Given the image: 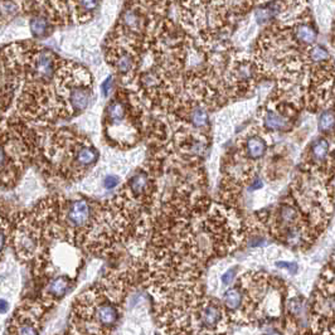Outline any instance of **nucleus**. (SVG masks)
I'll list each match as a JSON object with an SVG mask.
<instances>
[{
	"label": "nucleus",
	"mask_w": 335,
	"mask_h": 335,
	"mask_svg": "<svg viewBox=\"0 0 335 335\" xmlns=\"http://www.w3.org/2000/svg\"><path fill=\"white\" fill-rule=\"evenodd\" d=\"M122 278L100 283L77 299L72 312L73 335H107L120 319L125 298Z\"/></svg>",
	"instance_id": "1"
},
{
	"label": "nucleus",
	"mask_w": 335,
	"mask_h": 335,
	"mask_svg": "<svg viewBox=\"0 0 335 335\" xmlns=\"http://www.w3.org/2000/svg\"><path fill=\"white\" fill-rule=\"evenodd\" d=\"M43 304L27 301L23 307L15 311L8 335H39L41 333V318L43 315Z\"/></svg>",
	"instance_id": "2"
},
{
	"label": "nucleus",
	"mask_w": 335,
	"mask_h": 335,
	"mask_svg": "<svg viewBox=\"0 0 335 335\" xmlns=\"http://www.w3.org/2000/svg\"><path fill=\"white\" fill-rule=\"evenodd\" d=\"M72 279L70 275H58L48 279L42 287V300L43 305H52L62 300L72 287Z\"/></svg>",
	"instance_id": "3"
},
{
	"label": "nucleus",
	"mask_w": 335,
	"mask_h": 335,
	"mask_svg": "<svg viewBox=\"0 0 335 335\" xmlns=\"http://www.w3.org/2000/svg\"><path fill=\"white\" fill-rule=\"evenodd\" d=\"M243 303V292L238 285L232 286L223 294L222 304L224 305L225 310L231 315H236L242 307Z\"/></svg>",
	"instance_id": "4"
},
{
	"label": "nucleus",
	"mask_w": 335,
	"mask_h": 335,
	"mask_svg": "<svg viewBox=\"0 0 335 335\" xmlns=\"http://www.w3.org/2000/svg\"><path fill=\"white\" fill-rule=\"evenodd\" d=\"M246 154L250 159L257 160L261 159L266 153L267 145H266L265 140L258 138V136H251L246 141Z\"/></svg>",
	"instance_id": "5"
},
{
	"label": "nucleus",
	"mask_w": 335,
	"mask_h": 335,
	"mask_svg": "<svg viewBox=\"0 0 335 335\" xmlns=\"http://www.w3.org/2000/svg\"><path fill=\"white\" fill-rule=\"evenodd\" d=\"M289 120H286L280 113L275 112V111H267L263 116V126L267 130L272 131H281L285 130L289 127Z\"/></svg>",
	"instance_id": "6"
},
{
	"label": "nucleus",
	"mask_w": 335,
	"mask_h": 335,
	"mask_svg": "<svg viewBox=\"0 0 335 335\" xmlns=\"http://www.w3.org/2000/svg\"><path fill=\"white\" fill-rule=\"evenodd\" d=\"M113 66L120 75L126 76L133 72L134 67H135V59H134L133 55L126 51H122L119 55H116L115 59H113Z\"/></svg>",
	"instance_id": "7"
},
{
	"label": "nucleus",
	"mask_w": 335,
	"mask_h": 335,
	"mask_svg": "<svg viewBox=\"0 0 335 335\" xmlns=\"http://www.w3.org/2000/svg\"><path fill=\"white\" fill-rule=\"evenodd\" d=\"M189 121L195 129H207L209 126V116L204 107L198 105L194 106L189 113Z\"/></svg>",
	"instance_id": "8"
},
{
	"label": "nucleus",
	"mask_w": 335,
	"mask_h": 335,
	"mask_svg": "<svg viewBox=\"0 0 335 335\" xmlns=\"http://www.w3.org/2000/svg\"><path fill=\"white\" fill-rule=\"evenodd\" d=\"M29 29L33 37L35 38H43L44 35L48 34L49 32V22L47 18L42 17V15H37L33 17L29 22Z\"/></svg>",
	"instance_id": "9"
},
{
	"label": "nucleus",
	"mask_w": 335,
	"mask_h": 335,
	"mask_svg": "<svg viewBox=\"0 0 335 335\" xmlns=\"http://www.w3.org/2000/svg\"><path fill=\"white\" fill-rule=\"evenodd\" d=\"M328 154H329V142L325 139H319L312 144L311 156L315 162H324L327 159Z\"/></svg>",
	"instance_id": "10"
},
{
	"label": "nucleus",
	"mask_w": 335,
	"mask_h": 335,
	"mask_svg": "<svg viewBox=\"0 0 335 335\" xmlns=\"http://www.w3.org/2000/svg\"><path fill=\"white\" fill-rule=\"evenodd\" d=\"M319 130L323 131V133H328V131H332L335 127V112L332 110H327L321 112V115L319 116L318 120Z\"/></svg>",
	"instance_id": "11"
},
{
	"label": "nucleus",
	"mask_w": 335,
	"mask_h": 335,
	"mask_svg": "<svg viewBox=\"0 0 335 335\" xmlns=\"http://www.w3.org/2000/svg\"><path fill=\"white\" fill-rule=\"evenodd\" d=\"M295 35H296V38H298L299 41L303 42V43H307V44L312 43V42L316 39V32H315L311 27L305 26V24L299 26L298 28H296V30H295Z\"/></svg>",
	"instance_id": "12"
},
{
	"label": "nucleus",
	"mask_w": 335,
	"mask_h": 335,
	"mask_svg": "<svg viewBox=\"0 0 335 335\" xmlns=\"http://www.w3.org/2000/svg\"><path fill=\"white\" fill-rule=\"evenodd\" d=\"M100 5V0H77V8L82 13H92Z\"/></svg>",
	"instance_id": "13"
},
{
	"label": "nucleus",
	"mask_w": 335,
	"mask_h": 335,
	"mask_svg": "<svg viewBox=\"0 0 335 335\" xmlns=\"http://www.w3.org/2000/svg\"><path fill=\"white\" fill-rule=\"evenodd\" d=\"M310 56H311V59H314V61H324V59L329 58V52L324 47L315 46L310 51Z\"/></svg>",
	"instance_id": "14"
},
{
	"label": "nucleus",
	"mask_w": 335,
	"mask_h": 335,
	"mask_svg": "<svg viewBox=\"0 0 335 335\" xmlns=\"http://www.w3.org/2000/svg\"><path fill=\"white\" fill-rule=\"evenodd\" d=\"M120 184V178L117 175H107L104 179L105 189H113Z\"/></svg>",
	"instance_id": "15"
},
{
	"label": "nucleus",
	"mask_w": 335,
	"mask_h": 335,
	"mask_svg": "<svg viewBox=\"0 0 335 335\" xmlns=\"http://www.w3.org/2000/svg\"><path fill=\"white\" fill-rule=\"evenodd\" d=\"M112 88H113V80H112V77H109L106 81L101 84L102 95H104L105 97H107V96L110 95L111 91H112Z\"/></svg>",
	"instance_id": "16"
},
{
	"label": "nucleus",
	"mask_w": 335,
	"mask_h": 335,
	"mask_svg": "<svg viewBox=\"0 0 335 335\" xmlns=\"http://www.w3.org/2000/svg\"><path fill=\"white\" fill-rule=\"evenodd\" d=\"M234 275H236V269L228 270V271L225 272V274L222 275V278H221V281H222V283H223V285H224V286H228L229 283H231L232 281H233Z\"/></svg>",
	"instance_id": "17"
},
{
	"label": "nucleus",
	"mask_w": 335,
	"mask_h": 335,
	"mask_svg": "<svg viewBox=\"0 0 335 335\" xmlns=\"http://www.w3.org/2000/svg\"><path fill=\"white\" fill-rule=\"evenodd\" d=\"M278 266L279 267H283V269H287L290 272H296V270H298V266H296V263H290V262H278Z\"/></svg>",
	"instance_id": "18"
},
{
	"label": "nucleus",
	"mask_w": 335,
	"mask_h": 335,
	"mask_svg": "<svg viewBox=\"0 0 335 335\" xmlns=\"http://www.w3.org/2000/svg\"><path fill=\"white\" fill-rule=\"evenodd\" d=\"M9 309V303L5 300V299H1V314L5 315L8 312Z\"/></svg>",
	"instance_id": "19"
},
{
	"label": "nucleus",
	"mask_w": 335,
	"mask_h": 335,
	"mask_svg": "<svg viewBox=\"0 0 335 335\" xmlns=\"http://www.w3.org/2000/svg\"><path fill=\"white\" fill-rule=\"evenodd\" d=\"M265 335H283V334L282 333L278 332V330H271V332L267 333V334H265Z\"/></svg>",
	"instance_id": "20"
}]
</instances>
